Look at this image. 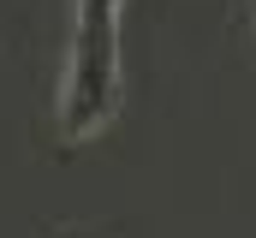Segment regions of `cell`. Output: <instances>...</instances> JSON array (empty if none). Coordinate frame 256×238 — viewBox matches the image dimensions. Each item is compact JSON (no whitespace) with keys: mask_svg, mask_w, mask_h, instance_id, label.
<instances>
[{"mask_svg":"<svg viewBox=\"0 0 256 238\" xmlns=\"http://www.w3.org/2000/svg\"><path fill=\"white\" fill-rule=\"evenodd\" d=\"M120 6L126 0H78L72 54L60 84V137L90 143L120 114Z\"/></svg>","mask_w":256,"mask_h":238,"instance_id":"cell-1","label":"cell"},{"mask_svg":"<svg viewBox=\"0 0 256 238\" xmlns=\"http://www.w3.org/2000/svg\"><path fill=\"white\" fill-rule=\"evenodd\" d=\"M54 238H72V232H54Z\"/></svg>","mask_w":256,"mask_h":238,"instance_id":"cell-2","label":"cell"}]
</instances>
